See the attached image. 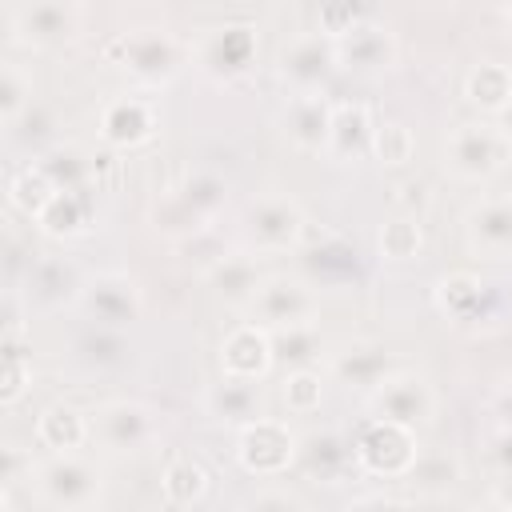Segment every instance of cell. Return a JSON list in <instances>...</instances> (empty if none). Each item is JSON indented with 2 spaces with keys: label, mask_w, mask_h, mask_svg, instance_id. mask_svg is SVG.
<instances>
[{
  "label": "cell",
  "mask_w": 512,
  "mask_h": 512,
  "mask_svg": "<svg viewBox=\"0 0 512 512\" xmlns=\"http://www.w3.org/2000/svg\"><path fill=\"white\" fill-rule=\"evenodd\" d=\"M104 56L112 64H120L136 84L164 88V84H172L188 68L192 48L180 36L164 32V28H144V32H124V36L108 40Z\"/></svg>",
  "instance_id": "6da1fadb"
},
{
  "label": "cell",
  "mask_w": 512,
  "mask_h": 512,
  "mask_svg": "<svg viewBox=\"0 0 512 512\" xmlns=\"http://www.w3.org/2000/svg\"><path fill=\"white\" fill-rule=\"evenodd\" d=\"M512 160V140L496 120H464L444 136V168L464 184L500 176Z\"/></svg>",
  "instance_id": "7a4b0ae2"
},
{
  "label": "cell",
  "mask_w": 512,
  "mask_h": 512,
  "mask_svg": "<svg viewBox=\"0 0 512 512\" xmlns=\"http://www.w3.org/2000/svg\"><path fill=\"white\" fill-rule=\"evenodd\" d=\"M32 480H36L40 504L48 508L76 512V508H92L104 500V472L80 452H52L48 460L36 464Z\"/></svg>",
  "instance_id": "3957f363"
},
{
  "label": "cell",
  "mask_w": 512,
  "mask_h": 512,
  "mask_svg": "<svg viewBox=\"0 0 512 512\" xmlns=\"http://www.w3.org/2000/svg\"><path fill=\"white\" fill-rule=\"evenodd\" d=\"M352 448H356V468L368 472V476H384V480L412 476L416 472V460H420L416 428L396 424V420H384V416H372L356 432Z\"/></svg>",
  "instance_id": "277c9868"
},
{
  "label": "cell",
  "mask_w": 512,
  "mask_h": 512,
  "mask_svg": "<svg viewBox=\"0 0 512 512\" xmlns=\"http://www.w3.org/2000/svg\"><path fill=\"white\" fill-rule=\"evenodd\" d=\"M256 56H260V36H256L252 24L212 28L192 48L196 72L204 80H212V84H236V80H244L256 68Z\"/></svg>",
  "instance_id": "5b68a950"
},
{
  "label": "cell",
  "mask_w": 512,
  "mask_h": 512,
  "mask_svg": "<svg viewBox=\"0 0 512 512\" xmlns=\"http://www.w3.org/2000/svg\"><path fill=\"white\" fill-rule=\"evenodd\" d=\"M160 436V416L144 400H104L92 412V440L112 456H136Z\"/></svg>",
  "instance_id": "8992f818"
},
{
  "label": "cell",
  "mask_w": 512,
  "mask_h": 512,
  "mask_svg": "<svg viewBox=\"0 0 512 512\" xmlns=\"http://www.w3.org/2000/svg\"><path fill=\"white\" fill-rule=\"evenodd\" d=\"M304 208L292 200V196H280V192H268V196H256L248 208H244V220H240V232H244V248L252 252H288L300 244L304 236Z\"/></svg>",
  "instance_id": "52a82bcc"
},
{
  "label": "cell",
  "mask_w": 512,
  "mask_h": 512,
  "mask_svg": "<svg viewBox=\"0 0 512 512\" xmlns=\"http://www.w3.org/2000/svg\"><path fill=\"white\" fill-rule=\"evenodd\" d=\"M80 312L104 328H132L144 320V288L136 284V276L128 272H96L84 276L80 288Z\"/></svg>",
  "instance_id": "ba28073f"
},
{
  "label": "cell",
  "mask_w": 512,
  "mask_h": 512,
  "mask_svg": "<svg viewBox=\"0 0 512 512\" xmlns=\"http://www.w3.org/2000/svg\"><path fill=\"white\" fill-rule=\"evenodd\" d=\"M368 408L372 416L408 424V428H424L436 416V388L424 372L412 368H392L372 392H368Z\"/></svg>",
  "instance_id": "9c48e42d"
},
{
  "label": "cell",
  "mask_w": 512,
  "mask_h": 512,
  "mask_svg": "<svg viewBox=\"0 0 512 512\" xmlns=\"http://www.w3.org/2000/svg\"><path fill=\"white\" fill-rule=\"evenodd\" d=\"M316 308H320V296H316V284H308L304 276H288V272H276V276H264L252 304L244 308L256 324H264L268 332L272 328H288V324H304V320H316Z\"/></svg>",
  "instance_id": "30bf717a"
},
{
  "label": "cell",
  "mask_w": 512,
  "mask_h": 512,
  "mask_svg": "<svg viewBox=\"0 0 512 512\" xmlns=\"http://www.w3.org/2000/svg\"><path fill=\"white\" fill-rule=\"evenodd\" d=\"M300 436L272 416H256L252 424L236 428V460L252 476H280L296 464Z\"/></svg>",
  "instance_id": "8fae6325"
},
{
  "label": "cell",
  "mask_w": 512,
  "mask_h": 512,
  "mask_svg": "<svg viewBox=\"0 0 512 512\" xmlns=\"http://www.w3.org/2000/svg\"><path fill=\"white\" fill-rule=\"evenodd\" d=\"M340 68V56H336V40L324 36V32H308V36H296L292 44L280 48L276 56V76L280 84L296 96V92H324L328 80L336 76Z\"/></svg>",
  "instance_id": "7c38bea8"
},
{
  "label": "cell",
  "mask_w": 512,
  "mask_h": 512,
  "mask_svg": "<svg viewBox=\"0 0 512 512\" xmlns=\"http://www.w3.org/2000/svg\"><path fill=\"white\" fill-rule=\"evenodd\" d=\"M12 32L28 48H64L80 40L84 8L80 0H28L12 16Z\"/></svg>",
  "instance_id": "4fadbf2b"
},
{
  "label": "cell",
  "mask_w": 512,
  "mask_h": 512,
  "mask_svg": "<svg viewBox=\"0 0 512 512\" xmlns=\"http://www.w3.org/2000/svg\"><path fill=\"white\" fill-rule=\"evenodd\" d=\"M464 244L484 260H512V192L476 200L464 212Z\"/></svg>",
  "instance_id": "5bb4252c"
},
{
  "label": "cell",
  "mask_w": 512,
  "mask_h": 512,
  "mask_svg": "<svg viewBox=\"0 0 512 512\" xmlns=\"http://www.w3.org/2000/svg\"><path fill=\"white\" fill-rule=\"evenodd\" d=\"M336 56H340V68H348V72L380 76V72H392L396 68L400 40H396V32L388 24L364 20V24L348 28L344 36H336Z\"/></svg>",
  "instance_id": "9a60e30c"
},
{
  "label": "cell",
  "mask_w": 512,
  "mask_h": 512,
  "mask_svg": "<svg viewBox=\"0 0 512 512\" xmlns=\"http://www.w3.org/2000/svg\"><path fill=\"white\" fill-rule=\"evenodd\" d=\"M80 288H84V276H80V268L72 260H64V256H40V260L28 264L24 292L20 296H24L28 312L32 308L36 312H56L64 304H76L80 300Z\"/></svg>",
  "instance_id": "2e32d148"
},
{
  "label": "cell",
  "mask_w": 512,
  "mask_h": 512,
  "mask_svg": "<svg viewBox=\"0 0 512 512\" xmlns=\"http://www.w3.org/2000/svg\"><path fill=\"white\" fill-rule=\"evenodd\" d=\"M156 128H160V116H156L152 100H144V96H112L100 108V140L112 152L148 144L156 136Z\"/></svg>",
  "instance_id": "e0dca14e"
},
{
  "label": "cell",
  "mask_w": 512,
  "mask_h": 512,
  "mask_svg": "<svg viewBox=\"0 0 512 512\" xmlns=\"http://www.w3.org/2000/svg\"><path fill=\"white\" fill-rule=\"evenodd\" d=\"M332 100L324 92H296L284 112H280V128L288 136V144H296L300 152H328V136H332Z\"/></svg>",
  "instance_id": "ac0fdd59"
},
{
  "label": "cell",
  "mask_w": 512,
  "mask_h": 512,
  "mask_svg": "<svg viewBox=\"0 0 512 512\" xmlns=\"http://www.w3.org/2000/svg\"><path fill=\"white\" fill-rule=\"evenodd\" d=\"M36 164L48 172V180L56 188H84V184L100 180L112 168V152H108V144L100 152H92V148H84L76 140H52L36 156Z\"/></svg>",
  "instance_id": "d6986e66"
},
{
  "label": "cell",
  "mask_w": 512,
  "mask_h": 512,
  "mask_svg": "<svg viewBox=\"0 0 512 512\" xmlns=\"http://www.w3.org/2000/svg\"><path fill=\"white\" fill-rule=\"evenodd\" d=\"M392 368V352L380 340H344L328 352V372L356 392H372Z\"/></svg>",
  "instance_id": "ffe728a7"
},
{
  "label": "cell",
  "mask_w": 512,
  "mask_h": 512,
  "mask_svg": "<svg viewBox=\"0 0 512 512\" xmlns=\"http://www.w3.org/2000/svg\"><path fill=\"white\" fill-rule=\"evenodd\" d=\"M276 368L272 360V332L256 320L236 324L220 340V372L224 376H244V380H264Z\"/></svg>",
  "instance_id": "44dd1931"
},
{
  "label": "cell",
  "mask_w": 512,
  "mask_h": 512,
  "mask_svg": "<svg viewBox=\"0 0 512 512\" xmlns=\"http://www.w3.org/2000/svg\"><path fill=\"white\" fill-rule=\"evenodd\" d=\"M36 228L52 240H76L96 228V192L92 184L84 188H56L52 200L40 208Z\"/></svg>",
  "instance_id": "7402d4cb"
},
{
  "label": "cell",
  "mask_w": 512,
  "mask_h": 512,
  "mask_svg": "<svg viewBox=\"0 0 512 512\" xmlns=\"http://www.w3.org/2000/svg\"><path fill=\"white\" fill-rule=\"evenodd\" d=\"M204 412L216 424L228 428H244L256 416H264V396H260V380H244V376H224L216 384L204 388Z\"/></svg>",
  "instance_id": "603a6c76"
},
{
  "label": "cell",
  "mask_w": 512,
  "mask_h": 512,
  "mask_svg": "<svg viewBox=\"0 0 512 512\" xmlns=\"http://www.w3.org/2000/svg\"><path fill=\"white\" fill-rule=\"evenodd\" d=\"M372 140H376V120L364 104L344 100L332 108V136H328V152L336 164H356L364 156H372Z\"/></svg>",
  "instance_id": "cb8c5ba5"
},
{
  "label": "cell",
  "mask_w": 512,
  "mask_h": 512,
  "mask_svg": "<svg viewBox=\"0 0 512 512\" xmlns=\"http://www.w3.org/2000/svg\"><path fill=\"white\" fill-rule=\"evenodd\" d=\"M204 280L212 288L216 300H224L228 308H248L256 288H260V268H256V252H224L212 268H204Z\"/></svg>",
  "instance_id": "d4e9b609"
},
{
  "label": "cell",
  "mask_w": 512,
  "mask_h": 512,
  "mask_svg": "<svg viewBox=\"0 0 512 512\" xmlns=\"http://www.w3.org/2000/svg\"><path fill=\"white\" fill-rule=\"evenodd\" d=\"M432 296H436V308L448 320H456V324H480L492 312L488 308L492 292H488V284L476 272H448V276H440Z\"/></svg>",
  "instance_id": "484cf974"
},
{
  "label": "cell",
  "mask_w": 512,
  "mask_h": 512,
  "mask_svg": "<svg viewBox=\"0 0 512 512\" xmlns=\"http://www.w3.org/2000/svg\"><path fill=\"white\" fill-rule=\"evenodd\" d=\"M296 460L304 464V472H308L312 480L336 484L348 468H356V448H352L340 432L324 428V432H308V436H300V452H296Z\"/></svg>",
  "instance_id": "4316f807"
},
{
  "label": "cell",
  "mask_w": 512,
  "mask_h": 512,
  "mask_svg": "<svg viewBox=\"0 0 512 512\" xmlns=\"http://www.w3.org/2000/svg\"><path fill=\"white\" fill-rule=\"evenodd\" d=\"M148 224H152L164 240H176V244H184V240H192L196 232L212 228V220H208L180 188H164V192L148 204Z\"/></svg>",
  "instance_id": "83f0119b"
},
{
  "label": "cell",
  "mask_w": 512,
  "mask_h": 512,
  "mask_svg": "<svg viewBox=\"0 0 512 512\" xmlns=\"http://www.w3.org/2000/svg\"><path fill=\"white\" fill-rule=\"evenodd\" d=\"M92 436V416H84L76 404L68 400H52L40 416H36V440L48 452H80L84 440Z\"/></svg>",
  "instance_id": "f1b7e54d"
},
{
  "label": "cell",
  "mask_w": 512,
  "mask_h": 512,
  "mask_svg": "<svg viewBox=\"0 0 512 512\" xmlns=\"http://www.w3.org/2000/svg\"><path fill=\"white\" fill-rule=\"evenodd\" d=\"M464 100L480 116H500L512 104V68L500 60H480L464 76Z\"/></svg>",
  "instance_id": "f546056e"
},
{
  "label": "cell",
  "mask_w": 512,
  "mask_h": 512,
  "mask_svg": "<svg viewBox=\"0 0 512 512\" xmlns=\"http://www.w3.org/2000/svg\"><path fill=\"white\" fill-rule=\"evenodd\" d=\"M324 356V332L304 320V324H288V328H272V360L276 368H312Z\"/></svg>",
  "instance_id": "4dcf8cb0"
},
{
  "label": "cell",
  "mask_w": 512,
  "mask_h": 512,
  "mask_svg": "<svg viewBox=\"0 0 512 512\" xmlns=\"http://www.w3.org/2000/svg\"><path fill=\"white\" fill-rule=\"evenodd\" d=\"M160 496L172 508H192L208 496V468L192 456H172L160 472Z\"/></svg>",
  "instance_id": "1f68e13d"
},
{
  "label": "cell",
  "mask_w": 512,
  "mask_h": 512,
  "mask_svg": "<svg viewBox=\"0 0 512 512\" xmlns=\"http://www.w3.org/2000/svg\"><path fill=\"white\" fill-rule=\"evenodd\" d=\"M376 252L392 264H408L424 252V224L420 216H408V212H396L392 220L380 224L376 232Z\"/></svg>",
  "instance_id": "d6a6232c"
},
{
  "label": "cell",
  "mask_w": 512,
  "mask_h": 512,
  "mask_svg": "<svg viewBox=\"0 0 512 512\" xmlns=\"http://www.w3.org/2000/svg\"><path fill=\"white\" fill-rule=\"evenodd\" d=\"M52 192H56V184L48 180V172L32 160V164H24L12 180H8V200H12V208L16 212H24V216H40V208L52 200Z\"/></svg>",
  "instance_id": "836d02e7"
},
{
  "label": "cell",
  "mask_w": 512,
  "mask_h": 512,
  "mask_svg": "<svg viewBox=\"0 0 512 512\" xmlns=\"http://www.w3.org/2000/svg\"><path fill=\"white\" fill-rule=\"evenodd\" d=\"M28 108H32V72L16 60H4V68H0V120H4V128H12Z\"/></svg>",
  "instance_id": "e575fe53"
},
{
  "label": "cell",
  "mask_w": 512,
  "mask_h": 512,
  "mask_svg": "<svg viewBox=\"0 0 512 512\" xmlns=\"http://www.w3.org/2000/svg\"><path fill=\"white\" fill-rule=\"evenodd\" d=\"M208 220H216L220 212H224V204H228V180L224 176H216V172H208V168H196V172H188L180 184H176Z\"/></svg>",
  "instance_id": "d590c367"
},
{
  "label": "cell",
  "mask_w": 512,
  "mask_h": 512,
  "mask_svg": "<svg viewBox=\"0 0 512 512\" xmlns=\"http://www.w3.org/2000/svg\"><path fill=\"white\" fill-rule=\"evenodd\" d=\"M416 152V136L404 120H380L376 124V140H372V156L384 164V168H400L408 164Z\"/></svg>",
  "instance_id": "8d00e7d4"
},
{
  "label": "cell",
  "mask_w": 512,
  "mask_h": 512,
  "mask_svg": "<svg viewBox=\"0 0 512 512\" xmlns=\"http://www.w3.org/2000/svg\"><path fill=\"white\" fill-rule=\"evenodd\" d=\"M76 360L84 368H112V364H120L124 360V336H120V328L96 324V332H84L76 340Z\"/></svg>",
  "instance_id": "74e56055"
},
{
  "label": "cell",
  "mask_w": 512,
  "mask_h": 512,
  "mask_svg": "<svg viewBox=\"0 0 512 512\" xmlns=\"http://www.w3.org/2000/svg\"><path fill=\"white\" fill-rule=\"evenodd\" d=\"M32 388V364L24 360L20 336H4V364H0V404L12 408Z\"/></svg>",
  "instance_id": "f35d334b"
},
{
  "label": "cell",
  "mask_w": 512,
  "mask_h": 512,
  "mask_svg": "<svg viewBox=\"0 0 512 512\" xmlns=\"http://www.w3.org/2000/svg\"><path fill=\"white\" fill-rule=\"evenodd\" d=\"M304 264H308L320 280H344L348 272H356V248L344 244V240H336V236H328L324 244L308 248Z\"/></svg>",
  "instance_id": "ab89813d"
},
{
  "label": "cell",
  "mask_w": 512,
  "mask_h": 512,
  "mask_svg": "<svg viewBox=\"0 0 512 512\" xmlns=\"http://www.w3.org/2000/svg\"><path fill=\"white\" fill-rule=\"evenodd\" d=\"M284 404L296 416H308L324 404V376L316 368H292L284 376Z\"/></svg>",
  "instance_id": "60d3db41"
},
{
  "label": "cell",
  "mask_w": 512,
  "mask_h": 512,
  "mask_svg": "<svg viewBox=\"0 0 512 512\" xmlns=\"http://www.w3.org/2000/svg\"><path fill=\"white\" fill-rule=\"evenodd\" d=\"M372 20V8L368 0H320V32L324 36H344L348 28Z\"/></svg>",
  "instance_id": "b9f144b4"
},
{
  "label": "cell",
  "mask_w": 512,
  "mask_h": 512,
  "mask_svg": "<svg viewBox=\"0 0 512 512\" xmlns=\"http://www.w3.org/2000/svg\"><path fill=\"white\" fill-rule=\"evenodd\" d=\"M428 204H432V196H428V184H424V180H404V184H396V208H400V212L420 216Z\"/></svg>",
  "instance_id": "7bdbcfd3"
},
{
  "label": "cell",
  "mask_w": 512,
  "mask_h": 512,
  "mask_svg": "<svg viewBox=\"0 0 512 512\" xmlns=\"http://www.w3.org/2000/svg\"><path fill=\"white\" fill-rule=\"evenodd\" d=\"M488 460L496 464V472L512 476V428H500V424H496V432H492V440H488Z\"/></svg>",
  "instance_id": "ee69618b"
},
{
  "label": "cell",
  "mask_w": 512,
  "mask_h": 512,
  "mask_svg": "<svg viewBox=\"0 0 512 512\" xmlns=\"http://www.w3.org/2000/svg\"><path fill=\"white\" fill-rule=\"evenodd\" d=\"M256 512H268V508H304V500L296 496V492H288V488H268V492H256L252 500H248Z\"/></svg>",
  "instance_id": "f6af8a7d"
},
{
  "label": "cell",
  "mask_w": 512,
  "mask_h": 512,
  "mask_svg": "<svg viewBox=\"0 0 512 512\" xmlns=\"http://www.w3.org/2000/svg\"><path fill=\"white\" fill-rule=\"evenodd\" d=\"M492 416H496L500 428H512V380L496 388V396H492Z\"/></svg>",
  "instance_id": "bcb514c9"
},
{
  "label": "cell",
  "mask_w": 512,
  "mask_h": 512,
  "mask_svg": "<svg viewBox=\"0 0 512 512\" xmlns=\"http://www.w3.org/2000/svg\"><path fill=\"white\" fill-rule=\"evenodd\" d=\"M416 500H404V496H384V492H372V496H356L348 500V508H408Z\"/></svg>",
  "instance_id": "7dc6e473"
},
{
  "label": "cell",
  "mask_w": 512,
  "mask_h": 512,
  "mask_svg": "<svg viewBox=\"0 0 512 512\" xmlns=\"http://www.w3.org/2000/svg\"><path fill=\"white\" fill-rule=\"evenodd\" d=\"M500 508H512V476H504L500 480V488H496V496H492Z\"/></svg>",
  "instance_id": "c3c4849f"
},
{
  "label": "cell",
  "mask_w": 512,
  "mask_h": 512,
  "mask_svg": "<svg viewBox=\"0 0 512 512\" xmlns=\"http://www.w3.org/2000/svg\"><path fill=\"white\" fill-rule=\"evenodd\" d=\"M496 124H500V128H504V136L512 140V104H508V108H504V112L496 116Z\"/></svg>",
  "instance_id": "681fc988"
},
{
  "label": "cell",
  "mask_w": 512,
  "mask_h": 512,
  "mask_svg": "<svg viewBox=\"0 0 512 512\" xmlns=\"http://www.w3.org/2000/svg\"><path fill=\"white\" fill-rule=\"evenodd\" d=\"M504 32H508V40H512V8H504Z\"/></svg>",
  "instance_id": "f907efd6"
},
{
  "label": "cell",
  "mask_w": 512,
  "mask_h": 512,
  "mask_svg": "<svg viewBox=\"0 0 512 512\" xmlns=\"http://www.w3.org/2000/svg\"><path fill=\"white\" fill-rule=\"evenodd\" d=\"M496 4H500V8H512V0H496Z\"/></svg>",
  "instance_id": "816d5d0a"
}]
</instances>
